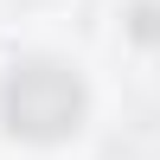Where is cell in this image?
Returning <instances> with one entry per match:
<instances>
[{"instance_id": "1", "label": "cell", "mask_w": 160, "mask_h": 160, "mask_svg": "<svg viewBox=\"0 0 160 160\" xmlns=\"http://www.w3.org/2000/svg\"><path fill=\"white\" fill-rule=\"evenodd\" d=\"M0 109H7V128L26 141H64L83 122V77L58 58H26L13 64L7 90H0Z\"/></svg>"}]
</instances>
